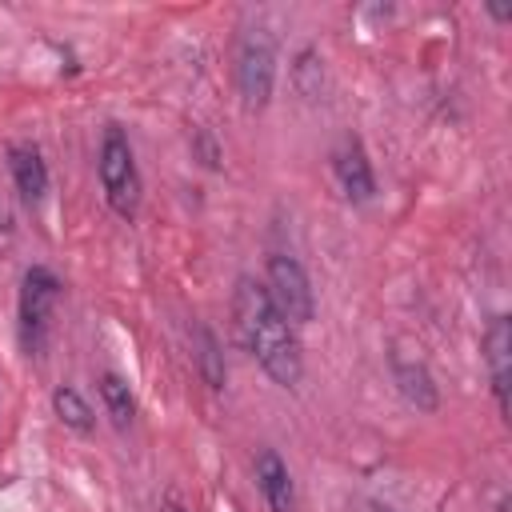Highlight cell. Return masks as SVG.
I'll return each mask as SVG.
<instances>
[{"mask_svg":"<svg viewBox=\"0 0 512 512\" xmlns=\"http://www.w3.org/2000/svg\"><path fill=\"white\" fill-rule=\"evenodd\" d=\"M96 172H100V188L104 200L116 216L132 220L140 212V168H136V152L132 140L120 124H108L100 136V152H96Z\"/></svg>","mask_w":512,"mask_h":512,"instance_id":"7a4b0ae2","label":"cell"},{"mask_svg":"<svg viewBox=\"0 0 512 512\" xmlns=\"http://www.w3.org/2000/svg\"><path fill=\"white\" fill-rule=\"evenodd\" d=\"M332 172H336V184L340 192L352 200V204H368L376 196V172H372V160L364 152V144L356 136H348L336 152H332Z\"/></svg>","mask_w":512,"mask_h":512,"instance_id":"8992f818","label":"cell"},{"mask_svg":"<svg viewBox=\"0 0 512 512\" xmlns=\"http://www.w3.org/2000/svg\"><path fill=\"white\" fill-rule=\"evenodd\" d=\"M264 288L272 296V304L280 308V316L300 328V324H312L316 316V292H312V280L304 272V264L288 252H272L268 256V268H264Z\"/></svg>","mask_w":512,"mask_h":512,"instance_id":"5b68a950","label":"cell"},{"mask_svg":"<svg viewBox=\"0 0 512 512\" xmlns=\"http://www.w3.org/2000/svg\"><path fill=\"white\" fill-rule=\"evenodd\" d=\"M388 364H392V380H396L400 396H404V400H408L416 412H436V408H440V388H436V376L428 372V364H424L420 356H408V352L392 348Z\"/></svg>","mask_w":512,"mask_h":512,"instance_id":"ba28073f","label":"cell"},{"mask_svg":"<svg viewBox=\"0 0 512 512\" xmlns=\"http://www.w3.org/2000/svg\"><path fill=\"white\" fill-rule=\"evenodd\" d=\"M256 488H260L268 512H296V484L276 448L256 452Z\"/></svg>","mask_w":512,"mask_h":512,"instance_id":"30bf717a","label":"cell"},{"mask_svg":"<svg viewBox=\"0 0 512 512\" xmlns=\"http://www.w3.org/2000/svg\"><path fill=\"white\" fill-rule=\"evenodd\" d=\"M52 408H56V416H60V424L64 428H72V432H80V436H88L92 432V408H88V400L76 392V388H68V384H60L56 392H52Z\"/></svg>","mask_w":512,"mask_h":512,"instance_id":"4fadbf2b","label":"cell"},{"mask_svg":"<svg viewBox=\"0 0 512 512\" xmlns=\"http://www.w3.org/2000/svg\"><path fill=\"white\" fill-rule=\"evenodd\" d=\"M232 320H236V336H240L244 352L260 364V372L276 388H296L304 380L300 336L280 316V308L272 304L264 280L236 276V288H232Z\"/></svg>","mask_w":512,"mask_h":512,"instance_id":"6da1fadb","label":"cell"},{"mask_svg":"<svg viewBox=\"0 0 512 512\" xmlns=\"http://www.w3.org/2000/svg\"><path fill=\"white\" fill-rule=\"evenodd\" d=\"M484 364H488V384L496 396L500 416H508V384H512V320L492 316L484 332Z\"/></svg>","mask_w":512,"mask_h":512,"instance_id":"52a82bcc","label":"cell"},{"mask_svg":"<svg viewBox=\"0 0 512 512\" xmlns=\"http://www.w3.org/2000/svg\"><path fill=\"white\" fill-rule=\"evenodd\" d=\"M192 352H196V368L204 376L208 388H224L228 380V368H224V352H220V340L208 324H192Z\"/></svg>","mask_w":512,"mask_h":512,"instance_id":"8fae6325","label":"cell"},{"mask_svg":"<svg viewBox=\"0 0 512 512\" xmlns=\"http://www.w3.org/2000/svg\"><path fill=\"white\" fill-rule=\"evenodd\" d=\"M100 400H104V412L112 416L116 428H128V424H132V416H136V396H132V388H128L124 376L104 372V376H100Z\"/></svg>","mask_w":512,"mask_h":512,"instance_id":"7c38bea8","label":"cell"},{"mask_svg":"<svg viewBox=\"0 0 512 512\" xmlns=\"http://www.w3.org/2000/svg\"><path fill=\"white\" fill-rule=\"evenodd\" d=\"M276 88V40L264 24L244 28L236 44V92L244 112H264Z\"/></svg>","mask_w":512,"mask_h":512,"instance_id":"277c9868","label":"cell"},{"mask_svg":"<svg viewBox=\"0 0 512 512\" xmlns=\"http://www.w3.org/2000/svg\"><path fill=\"white\" fill-rule=\"evenodd\" d=\"M508 504H512V500H508V492H504V496L496 500V512H508Z\"/></svg>","mask_w":512,"mask_h":512,"instance_id":"2e32d148","label":"cell"},{"mask_svg":"<svg viewBox=\"0 0 512 512\" xmlns=\"http://www.w3.org/2000/svg\"><path fill=\"white\" fill-rule=\"evenodd\" d=\"M360 512H392V508H388V504H376V500H368Z\"/></svg>","mask_w":512,"mask_h":512,"instance_id":"9a60e30c","label":"cell"},{"mask_svg":"<svg viewBox=\"0 0 512 512\" xmlns=\"http://www.w3.org/2000/svg\"><path fill=\"white\" fill-rule=\"evenodd\" d=\"M8 172H12V184L20 192L24 204H40L44 192H48V164H44V152L28 140H16L8 144Z\"/></svg>","mask_w":512,"mask_h":512,"instance_id":"9c48e42d","label":"cell"},{"mask_svg":"<svg viewBox=\"0 0 512 512\" xmlns=\"http://www.w3.org/2000/svg\"><path fill=\"white\" fill-rule=\"evenodd\" d=\"M60 276L48 264H32L20 276V296H16V324H20V344L28 356H44L48 348V328H52V312L60 304Z\"/></svg>","mask_w":512,"mask_h":512,"instance_id":"3957f363","label":"cell"},{"mask_svg":"<svg viewBox=\"0 0 512 512\" xmlns=\"http://www.w3.org/2000/svg\"><path fill=\"white\" fill-rule=\"evenodd\" d=\"M488 16L500 20V24H508V20H512V8H504V4H488Z\"/></svg>","mask_w":512,"mask_h":512,"instance_id":"5bb4252c","label":"cell"}]
</instances>
